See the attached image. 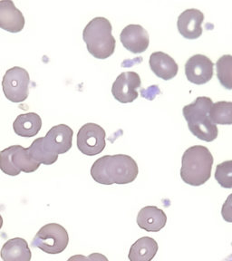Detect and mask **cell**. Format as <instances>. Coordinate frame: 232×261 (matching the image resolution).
<instances>
[{
	"mask_svg": "<svg viewBox=\"0 0 232 261\" xmlns=\"http://www.w3.org/2000/svg\"><path fill=\"white\" fill-rule=\"evenodd\" d=\"M90 173L95 182L102 185L128 184L137 178L139 168L129 155H106L94 162Z\"/></svg>",
	"mask_w": 232,
	"mask_h": 261,
	"instance_id": "cell-1",
	"label": "cell"
},
{
	"mask_svg": "<svg viewBox=\"0 0 232 261\" xmlns=\"http://www.w3.org/2000/svg\"><path fill=\"white\" fill-rule=\"evenodd\" d=\"M213 163V156L207 147H190L183 155L181 178L191 186H201L211 178Z\"/></svg>",
	"mask_w": 232,
	"mask_h": 261,
	"instance_id": "cell-2",
	"label": "cell"
},
{
	"mask_svg": "<svg viewBox=\"0 0 232 261\" xmlns=\"http://www.w3.org/2000/svg\"><path fill=\"white\" fill-rule=\"evenodd\" d=\"M213 106L211 98L200 96L194 102L184 106L183 109L184 118L192 135L201 141L211 143L218 137L219 130L210 116Z\"/></svg>",
	"mask_w": 232,
	"mask_h": 261,
	"instance_id": "cell-3",
	"label": "cell"
},
{
	"mask_svg": "<svg viewBox=\"0 0 232 261\" xmlns=\"http://www.w3.org/2000/svg\"><path fill=\"white\" fill-rule=\"evenodd\" d=\"M112 31L110 21L106 17H94L87 24L83 31V39L93 57L104 60L113 56L116 41Z\"/></svg>",
	"mask_w": 232,
	"mask_h": 261,
	"instance_id": "cell-4",
	"label": "cell"
},
{
	"mask_svg": "<svg viewBox=\"0 0 232 261\" xmlns=\"http://www.w3.org/2000/svg\"><path fill=\"white\" fill-rule=\"evenodd\" d=\"M39 167L40 163L31 159L28 148L13 145L0 151V170L7 175H19L21 171L31 173Z\"/></svg>",
	"mask_w": 232,
	"mask_h": 261,
	"instance_id": "cell-5",
	"label": "cell"
},
{
	"mask_svg": "<svg viewBox=\"0 0 232 261\" xmlns=\"http://www.w3.org/2000/svg\"><path fill=\"white\" fill-rule=\"evenodd\" d=\"M69 244V235L62 225L49 223L37 231L32 241L33 248H37L50 255L63 252Z\"/></svg>",
	"mask_w": 232,
	"mask_h": 261,
	"instance_id": "cell-6",
	"label": "cell"
},
{
	"mask_svg": "<svg viewBox=\"0 0 232 261\" xmlns=\"http://www.w3.org/2000/svg\"><path fill=\"white\" fill-rule=\"evenodd\" d=\"M30 76L27 70L14 66L5 73L2 87L5 96L10 102L18 103L25 101L29 95Z\"/></svg>",
	"mask_w": 232,
	"mask_h": 261,
	"instance_id": "cell-7",
	"label": "cell"
},
{
	"mask_svg": "<svg viewBox=\"0 0 232 261\" xmlns=\"http://www.w3.org/2000/svg\"><path fill=\"white\" fill-rule=\"evenodd\" d=\"M106 130L99 124L93 122L84 124L78 130V150L87 156L99 154L106 148Z\"/></svg>",
	"mask_w": 232,
	"mask_h": 261,
	"instance_id": "cell-8",
	"label": "cell"
},
{
	"mask_svg": "<svg viewBox=\"0 0 232 261\" xmlns=\"http://www.w3.org/2000/svg\"><path fill=\"white\" fill-rule=\"evenodd\" d=\"M73 135L72 128L66 124H58L52 127L43 137V145L51 154H64L72 148Z\"/></svg>",
	"mask_w": 232,
	"mask_h": 261,
	"instance_id": "cell-9",
	"label": "cell"
},
{
	"mask_svg": "<svg viewBox=\"0 0 232 261\" xmlns=\"http://www.w3.org/2000/svg\"><path fill=\"white\" fill-rule=\"evenodd\" d=\"M142 81L138 73L125 72L117 76L112 86V94L114 99L121 103H130L138 98V88Z\"/></svg>",
	"mask_w": 232,
	"mask_h": 261,
	"instance_id": "cell-10",
	"label": "cell"
},
{
	"mask_svg": "<svg viewBox=\"0 0 232 261\" xmlns=\"http://www.w3.org/2000/svg\"><path fill=\"white\" fill-rule=\"evenodd\" d=\"M213 62L203 55H195L185 64V74L188 80L194 85H204L213 76Z\"/></svg>",
	"mask_w": 232,
	"mask_h": 261,
	"instance_id": "cell-11",
	"label": "cell"
},
{
	"mask_svg": "<svg viewBox=\"0 0 232 261\" xmlns=\"http://www.w3.org/2000/svg\"><path fill=\"white\" fill-rule=\"evenodd\" d=\"M120 40L124 48L133 54H142L146 51L150 44L149 34L140 24H129L122 29Z\"/></svg>",
	"mask_w": 232,
	"mask_h": 261,
	"instance_id": "cell-12",
	"label": "cell"
},
{
	"mask_svg": "<svg viewBox=\"0 0 232 261\" xmlns=\"http://www.w3.org/2000/svg\"><path fill=\"white\" fill-rule=\"evenodd\" d=\"M203 21V13L200 10L196 8L185 10L178 17L177 27L179 34L186 39L199 38L202 35Z\"/></svg>",
	"mask_w": 232,
	"mask_h": 261,
	"instance_id": "cell-13",
	"label": "cell"
},
{
	"mask_svg": "<svg viewBox=\"0 0 232 261\" xmlns=\"http://www.w3.org/2000/svg\"><path fill=\"white\" fill-rule=\"evenodd\" d=\"M24 17L11 0L0 1V29L10 33H19L24 29Z\"/></svg>",
	"mask_w": 232,
	"mask_h": 261,
	"instance_id": "cell-14",
	"label": "cell"
},
{
	"mask_svg": "<svg viewBox=\"0 0 232 261\" xmlns=\"http://www.w3.org/2000/svg\"><path fill=\"white\" fill-rule=\"evenodd\" d=\"M136 221L140 228L148 232H159L167 223V216L156 206H146L139 212Z\"/></svg>",
	"mask_w": 232,
	"mask_h": 261,
	"instance_id": "cell-15",
	"label": "cell"
},
{
	"mask_svg": "<svg viewBox=\"0 0 232 261\" xmlns=\"http://www.w3.org/2000/svg\"><path fill=\"white\" fill-rule=\"evenodd\" d=\"M149 65L155 75L165 81L175 77L179 71V66L174 59L163 52L151 54Z\"/></svg>",
	"mask_w": 232,
	"mask_h": 261,
	"instance_id": "cell-16",
	"label": "cell"
},
{
	"mask_svg": "<svg viewBox=\"0 0 232 261\" xmlns=\"http://www.w3.org/2000/svg\"><path fill=\"white\" fill-rule=\"evenodd\" d=\"M0 256L3 261H30L32 253L24 239L15 238L3 245Z\"/></svg>",
	"mask_w": 232,
	"mask_h": 261,
	"instance_id": "cell-17",
	"label": "cell"
},
{
	"mask_svg": "<svg viewBox=\"0 0 232 261\" xmlns=\"http://www.w3.org/2000/svg\"><path fill=\"white\" fill-rule=\"evenodd\" d=\"M42 119L36 113L20 114L13 122V129L16 135L31 138L40 132Z\"/></svg>",
	"mask_w": 232,
	"mask_h": 261,
	"instance_id": "cell-18",
	"label": "cell"
},
{
	"mask_svg": "<svg viewBox=\"0 0 232 261\" xmlns=\"http://www.w3.org/2000/svg\"><path fill=\"white\" fill-rule=\"evenodd\" d=\"M158 249L159 246L154 239L143 237L132 245L128 258L130 261H151Z\"/></svg>",
	"mask_w": 232,
	"mask_h": 261,
	"instance_id": "cell-19",
	"label": "cell"
},
{
	"mask_svg": "<svg viewBox=\"0 0 232 261\" xmlns=\"http://www.w3.org/2000/svg\"><path fill=\"white\" fill-rule=\"evenodd\" d=\"M210 116L214 124L231 125L232 124V102H221L213 103Z\"/></svg>",
	"mask_w": 232,
	"mask_h": 261,
	"instance_id": "cell-20",
	"label": "cell"
},
{
	"mask_svg": "<svg viewBox=\"0 0 232 261\" xmlns=\"http://www.w3.org/2000/svg\"><path fill=\"white\" fill-rule=\"evenodd\" d=\"M28 150L31 159L40 164L52 165L54 163H57L58 160V155L51 154L45 151L43 145V137L36 139L28 148Z\"/></svg>",
	"mask_w": 232,
	"mask_h": 261,
	"instance_id": "cell-21",
	"label": "cell"
},
{
	"mask_svg": "<svg viewBox=\"0 0 232 261\" xmlns=\"http://www.w3.org/2000/svg\"><path fill=\"white\" fill-rule=\"evenodd\" d=\"M217 77L224 88L232 90V56L225 55L218 59Z\"/></svg>",
	"mask_w": 232,
	"mask_h": 261,
	"instance_id": "cell-22",
	"label": "cell"
},
{
	"mask_svg": "<svg viewBox=\"0 0 232 261\" xmlns=\"http://www.w3.org/2000/svg\"><path fill=\"white\" fill-rule=\"evenodd\" d=\"M215 179L221 187L232 189V161H225L217 165Z\"/></svg>",
	"mask_w": 232,
	"mask_h": 261,
	"instance_id": "cell-23",
	"label": "cell"
},
{
	"mask_svg": "<svg viewBox=\"0 0 232 261\" xmlns=\"http://www.w3.org/2000/svg\"><path fill=\"white\" fill-rule=\"evenodd\" d=\"M221 215L225 221L232 223V193L225 200L221 208Z\"/></svg>",
	"mask_w": 232,
	"mask_h": 261,
	"instance_id": "cell-24",
	"label": "cell"
},
{
	"mask_svg": "<svg viewBox=\"0 0 232 261\" xmlns=\"http://www.w3.org/2000/svg\"><path fill=\"white\" fill-rule=\"evenodd\" d=\"M92 261H109L108 258L101 253H92L88 256Z\"/></svg>",
	"mask_w": 232,
	"mask_h": 261,
	"instance_id": "cell-25",
	"label": "cell"
},
{
	"mask_svg": "<svg viewBox=\"0 0 232 261\" xmlns=\"http://www.w3.org/2000/svg\"><path fill=\"white\" fill-rule=\"evenodd\" d=\"M67 261H92L91 258L86 257L84 255H73L72 257H70Z\"/></svg>",
	"mask_w": 232,
	"mask_h": 261,
	"instance_id": "cell-26",
	"label": "cell"
},
{
	"mask_svg": "<svg viewBox=\"0 0 232 261\" xmlns=\"http://www.w3.org/2000/svg\"><path fill=\"white\" fill-rule=\"evenodd\" d=\"M221 261H232V253L229 254L228 257H225L224 259H222Z\"/></svg>",
	"mask_w": 232,
	"mask_h": 261,
	"instance_id": "cell-27",
	"label": "cell"
},
{
	"mask_svg": "<svg viewBox=\"0 0 232 261\" xmlns=\"http://www.w3.org/2000/svg\"><path fill=\"white\" fill-rule=\"evenodd\" d=\"M2 226H3V218L0 215V229L2 228Z\"/></svg>",
	"mask_w": 232,
	"mask_h": 261,
	"instance_id": "cell-28",
	"label": "cell"
}]
</instances>
